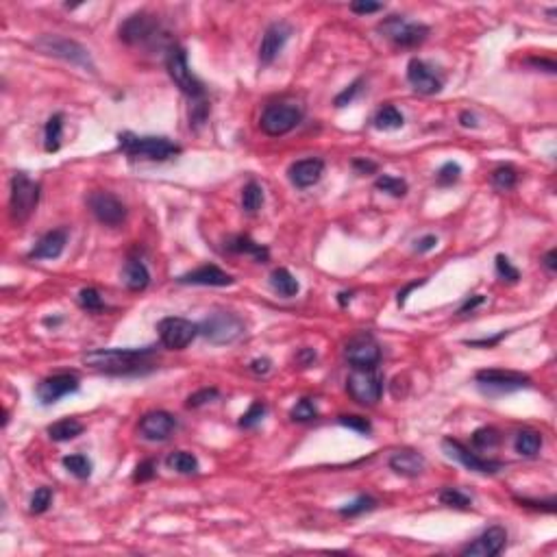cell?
I'll use <instances>...</instances> for the list:
<instances>
[{
	"mask_svg": "<svg viewBox=\"0 0 557 557\" xmlns=\"http://www.w3.org/2000/svg\"><path fill=\"white\" fill-rule=\"evenodd\" d=\"M372 125L379 131H396L405 125V118L394 105H386L376 111V115L372 118Z\"/></svg>",
	"mask_w": 557,
	"mask_h": 557,
	"instance_id": "cell-30",
	"label": "cell"
},
{
	"mask_svg": "<svg viewBox=\"0 0 557 557\" xmlns=\"http://www.w3.org/2000/svg\"><path fill=\"white\" fill-rule=\"evenodd\" d=\"M374 507H376V501L372 499V496H357L353 503H346L344 507H340V514L348 516V519H355V516L372 512Z\"/></svg>",
	"mask_w": 557,
	"mask_h": 557,
	"instance_id": "cell-40",
	"label": "cell"
},
{
	"mask_svg": "<svg viewBox=\"0 0 557 557\" xmlns=\"http://www.w3.org/2000/svg\"><path fill=\"white\" fill-rule=\"evenodd\" d=\"M442 449L444 453L451 457V460L455 462H460L462 466H466L468 470L472 472H481V474H496L503 464L501 462H494V460H484V457H479L477 453H472L470 449H466L462 442H457L453 440V437H444V442H442Z\"/></svg>",
	"mask_w": 557,
	"mask_h": 557,
	"instance_id": "cell-15",
	"label": "cell"
},
{
	"mask_svg": "<svg viewBox=\"0 0 557 557\" xmlns=\"http://www.w3.org/2000/svg\"><path fill=\"white\" fill-rule=\"evenodd\" d=\"M383 5L381 3H368V0H357V3H351V11L360 13V15H368V13H376L381 11Z\"/></svg>",
	"mask_w": 557,
	"mask_h": 557,
	"instance_id": "cell-51",
	"label": "cell"
},
{
	"mask_svg": "<svg viewBox=\"0 0 557 557\" xmlns=\"http://www.w3.org/2000/svg\"><path fill=\"white\" fill-rule=\"evenodd\" d=\"M437 246V237L435 235H425L416 242V253H429Z\"/></svg>",
	"mask_w": 557,
	"mask_h": 557,
	"instance_id": "cell-52",
	"label": "cell"
},
{
	"mask_svg": "<svg viewBox=\"0 0 557 557\" xmlns=\"http://www.w3.org/2000/svg\"><path fill=\"white\" fill-rule=\"evenodd\" d=\"M118 144L120 150L127 153L133 159H146V162H168L181 153V146L174 144L168 137H137L133 133H120L118 135Z\"/></svg>",
	"mask_w": 557,
	"mask_h": 557,
	"instance_id": "cell-2",
	"label": "cell"
},
{
	"mask_svg": "<svg viewBox=\"0 0 557 557\" xmlns=\"http://www.w3.org/2000/svg\"><path fill=\"white\" fill-rule=\"evenodd\" d=\"M499 442H501V433L494 427H481L472 433V444L477 449H494L499 446Z\"/></svg>",
	"mask_w": 557,
	"mask_h": 557,
	"instance_id": "cell-37",
	"label": "cell"
},
{
	"mask_svg": "<svg viewBox=\"0 0 557 557\" xmlns=\"http://www.w3.org/2000/svg\"><path fill=\"white\" fill-rule=\"evenodd\" d=\"M198 329H201V335L211 344H231L240 335H244L246 325L237 313L216 309L198 325Z\"/></svg>",
	"mask_w": 557,
	"mask_h": 557,
	"instance_id": "cell-3",
	"label": "cell"
},
{
	"mask_svg": "<svg viewBox=\"0 0 557 557\" xmlns=\"http://www.w3.org/2000/svg\"><path fill=\"white\" fill-rule=\"evenodd\" d=\"M155 348H96L83 355V364L107 374H137L150 368Z\"/></svg>",
	"mask_w": 557,
	"mask_h": 557,
	"instance_id": "cell-1",
	"label": "cell"
},
{
	"mask_svg": "<svg viewBox=\"0 0 557 557\" xmlns=\"http://www.w3.org/2000/svg\"><path fill=\"white\" fill-rule=\"evenodd\" d=\"M374 188L386 192V194H390V196H396V198H401V196L407 194V183L403 181V178L392 176V174H381L374 181Z\"/></svg>",
	"mask_w": 557,
	"mask_h": 557,
	"instance_id": "cell-35",
	"label": "cell"
},
{
	"mask_svg": "<svg viewBox=\"0 0 557 557\" xmlns=\"http://www.w3.org/2000/svg\"><path fill=\"white\" fill-rule=\"evenodd\" d=\"M337 423H340L342 427H348V429L357 431V433H364V435H368L372 431L370 421H368V418H364V416H340V418H337Z\"/></svg>",
	"mask_w": 557,
	"mask_h": 557,
	"instance_id": "cell-46",
	"label": "cell"
},
{
	"mask_svg": "<svg viewBox=\"0 0 557 557\" xmlns=\"http://www.w3.org/2000/svg\"><path fill=\"white\" fill-rule=\"evenodd\" d=\"M514 446H516V453L523 457H535L542 449V435L535 429H523L516 433Z\"/></svg>",
	"mask_w": 557,
	"mask_h": 557,
	"instance_id": "cell-28",
	"label": "cell"
},
{
	"mask_svg": "<svg viewBox=\"0 0 557 557\" xmlns=\"http://www.w3.org/2000/svg\"><path fill=\"white\" fill-rule=\"evenodd\" d=\"M460 176H462L460 164L446 162L440 170H437V183H440V185H453V183L460 181Z\"/></svg>",
	"mask_w": 557,
	"mask_h": 557,
	"instance_id": "cell-45",
	"label": "cell"
},
{
	"mask_svg": "<svg viewBox=\"0 0 557 557\" xmlns=\"http://www.w3.org/2000/svg\"><path fill=\"white\" fill-rule=\"evenodd\" d=\"M516 501H519L521 505H525V507H535V509H544V512H549V514H553V512H555V499H549L547 503L529 501V499H516Z\"/></svg>",
	"mask_w": 557,
	"mask_h": 557,
	"instance_id": "cell-53",
	"label": "cell"
},
{
	"mask_svg": "<svg viewBox=\"0 0 557 557\" xmlns=\"http://www.w3.org/2000/svg\"><path fill=\"white\" fill-rule=\"evenodd\" d=\"M122 283L131 292H142L150 283V272L142 260H129L122 268Z\"/></svg>",
	"mask_w": 557,
	"mask_h": 557,
	"instance_id": "cell-25",
	"label": "cell"
},
{
	"mask_svg": "<svg viewBox=\"0 0 557 557\" xmlns=\"http://www.w3.org/2000/svg\"><path fill=\"white\" fill-rule=\"evenodd\" d=\"M78 386H81V383H78V379L74 374L59 372V374L46 376L44 381H39L37 388H35V394H37V401L42 405H52L59 399H64V396L76 392Z\"/></svg>",
	"mask_w": 557,
	"mask_h": 557,
	"instance_id": "cell-16",
	"label": "cell"
},
{
	"mask_svg": "<svg viewBox=\"0 0 557 557\" xmlns=\"http://www.w3.org/2000/svg\"><path fill=\"white\" fill-rule=\"evenodd\" d=\"M362 85H364V81H362V78H357V81L351 83L342 94H337L335 96V107H346V105H351L355 101V96L362 92Z\"/></svg>",
	"mask_w": 557,
	"mask_h": 557,
	"instance_id": "cell-49",
	"label": "cell"
},
{
	"mask_svg": "<svg viewBox=\"0 0 557 557\" xmlns=\"http://www.w3.org/2000/svg\"><path fill=\"white\" fill-rule=\"evenodd\" d=\"M266 411H268L266 403L255 401V403L242 414V418H240V427H242V429H255L257 425H260V423L264 421Z\"/></svg>",
	"mask_w": 557,
	"mask_h": 557,
	"instance_id": "cell-39",
	"label": "cell"
},
{
	"mask_svg": "<svg viewBox=\"0 0 557 557\" xmlns=\"http://www.w3.org/2000/svg\"><path fill=\"white\" fill-rule=\"evenodd\" d=\"M83 429V423H78L76 418H64V421H57L48 427V435L55 442H68L74 440L76 435H81Z\"/></svg>",
	"mask_w": 557,
	"mask_h": 557,
	"instance_id": "cell-29",
	"label": "cell"
},
{
	"mask_svg": "<svg viewBox=\"0 0 557 557\" xmlns=\"http://www.w3.org/2000/svg\"><path fill=\"white\" fill-rule=\"evenodd\" d=\"M484 301H486V296H484V294H477V296L468 298V301L460 307V311H457V313L464 316V313H468V311H474L479 305H484Z\"/></svg>",
	"mask_w": 557,
	"mask_h": 557,
	"instance_id": "cell-54",
	"label": "cell"
},
{
	"mask_svg": "<svg viewBox=\"0 0 557 557\" xmlns=\"http://www.w3.org/2000/svg\"><path fill=\"white\" fill-rule=\"evenodd\" d=\"M423 283H425V281H416V283H409V285H407V288H405L403 292H399V305L403 307V305H405V301H407V294H409V292H411L414 288H418V285H423Z\"/></svg>",
	"mask_w": 557,
	"mask_h": 557,
	"instance_id": "cell-61",
	"label": "cell"
},
{
	"mask_svg": "<svg viewBox=\"0 0 557 557\" xmlns=\"http://www.w3.org/2000/svg\"><path fill=\"white\" fill-rule=\"evenodd\" d=\"M290 35H292V29L285 22H274L266 29V33L262 37V46H260V64L262 66H270L274 62L278 52L283 50Z\"/></svg>",
	"mask_w": 557,
	"mask_h": 557,
	"instance_id": "cell-20",
	"label": "cell"
},
{
	"mask_svg": "<svg viewBox=\"0 0 557 557\" xmlns=\"http://www.w3.org/2000/svg\"><path fill=\"white\" fill-rule=\"evenodd\" d=\"M35 48L44 55L64 59V62H70L74 66H81V68H87L94 72V64H92V57H90L87 48L81 46L78 42H74V39H68L62 35H42V37L35 39Z\"/></svg>",
	"mask_w": 557,
	"mask_h": 557,
	"instance_id": "cell-4",
	"label": "cell"
},
{
	"mask_svg": "<svg viewBox=\"0 0 557 557\" xmlns=\"http://www.w3.org/2000/svg\"><path fill=\"white\" fill-rule=\"evenodd\" d=\"M87 205H90L96 220L107 225V227L122 225L125 218H127V207L122 205V201L109 192H92L87 196Z\"/></svg>",
	"mask_w": 557,
	"mask_h": 557,
	"instance_id": "cell-14",
	"label": "cell"
},
{
	"mask_svg": "<svg viewBox=\"0 0 557 557\" xmlns=\"http://www.w3.org/2000/svg\"><path fill=\"white\" fill-rule=\"evenodd\" d=\"M407 81L418 94H437L442 90V78L435 74L431 66H427L423 59H411L407 64Z\"/></svg>",
	"mask_w": 557,
	"mask_h": 557,
	"instance_id": "cell-19",
	"label": "cell"
},
{
	"mask_svg": "<svg viewBox=\"0 0 557 557\" xmlns=\"http://www.w3.org/2000/svg\"><path fill=\"white\" fill-rule=\"evenodd\" d=\"M270 285H272V290L278 296H283V298H292V296L298 294V290H301V285H298V281H296V276L288 268H276V270H272V274H270Z\"/></svg>",
	"mask_w": 557,
	"mask_h": 557,
	"instance_id": "cell-27",
	"label": "cell"
},
{
	"mask_svg": "<svg viewBox=\"0 0 557 557\" xmlns=\"http://www.w3.org/2000/svg\"><path fill=\"white\" fill-rule=\"evenodd\" d=\"M157 331H159L162 344L170 351H183L185 346L192 344L194 337L201 333L196 323L185 320V318H174V316L164 318V320L157 325Z\"/></svg>",
	"mask_w": 557,
	"mask_h": 557,
	"instance_id": "cell-13",
	"label": "cell"
},
{
	"mask_svg": "<svg viewBox=\"0 0 557 557\" xmlns=\"http://www.w3.org/2000/svg\"><path fill=\"white\" fill-rule=\"evenodd\" d=\"M492 183H494V188L507 192V190L516 188V183H519V172H516L512 166H501V168H496L492 172Z\"/></svg>",
	"mask_w": 557,
	"mask_h": 557,
	"instance_id": "cell-38",
	"label": "cell"
},
{
	"mask_svg": "<svg viewBox=\"0 0 557 557\" xmlns=\"http://www.w3.org/2000/svg\"><path fill=\"white\" fill-rule=\"evenodd\" d=\"M118 35H120V39L129 46H142V44L155 42V39L162 35V27H159V20L155 15L142 11V13L129 15L120 24Z\"/></svg>",
	"mask_w": 557,
	"mask_h": 557,
	"instance_id": "cell-11",
	"label": "cell"
},
{
	"mask_svg": "<svg viewBox=\"0 0 557 557\" xmlns=\"http://www.w3.org/2000/svg\"><path fill=\"white\" fill-rule=\"evenodd\" d=\"M78 305H81L85 311H101L105 307L101 292L94 290V288H83L81 292H78Z\"/></svg>",
	"mask_w": 557,
	"mask_h": 557,
	"instance_id": "cell-42",
	"label": "cell"
},
{
	"mask_svg": "<svg viewBox=\"0 0 557 557\" xmlns=\"http://www.w3.org/2000/svg\"><path fill=\"white\" fill-rule=\"evenodd\" d=\"M39 203V183L31 181L24 172H17L11 178L9 209L15 223H27Z\"/></svg>",
	"mask_w": 557,
	"mask_h": 557,
	"instance_id": "cell-5",
	"label": "cell"
},
{
	"mask_svg": "<svg viewBox=\"0 0 557 557\" xmlns=\"http://www.w3.org/2000/svg\"><path fill=\"white\" fill-rule=\"evenodd\" d=\"M225 246H227V251L237 253V255H251L255 262H268V257H270V253H268L266 246L253 242L251 237H246V235H235V237H231V240H227Z\"/></svg>",
	"mask_w": 557,
	"mask_h": 557,
	"instance_id": "cell-26",
	"label": "cell"
},
{
	"mask_svg": "<svg viewBox=\"0 0 557 557\" xmlns=\"http://www.w3.org/2000/svg\"><path fill=\"white\" fill-rule=\"evenodd\" d=\"M313 362H316V351H313V348H303L301 353L296 355V364H298V366H303V368L311 366Z\"/></svg>",
	"mask_w": 557,
	"mask_h": 557,
	"instance_id": "cell-55",
	"label": "cell"
},
{
	"mask_svg": "<svg viewBox=\"0 0 557 557\" xmlns=\"http://www.w3.org/2000/svg\"><path fill=\"white\" fill-rule=\"evenodd\" d=\"M542 264H544V268H547L549 272H557V251H555V248H551V251L544 255Z\"/></svg>",
	"mask_w": 557,
	"mask_h": 557,
	"instance_id": "cell-60",
	"label": "cell"
},
{
	"mask_svg": "<svg viewBox=\"0 0 557 557\" xmlns=\"http://www.w3.org/2000/svg\"><path fill=\"white\" fill-rule=\"evenodd\" d=\"M62 135H64V115L55 113L48 118L44 129V148L48 153H57L59 146H62Z\"/></svg>",
	"mask_w": 557,
	"mask_h": 557,
	"instance_id": "cell-31",
	"label": "cell"
},
{
	"mask_svg": "<svg viewBox=\"0 0 557 557\" xmlns=\"http://www.w3.org/2000/svg\"><path fill=\"white\" fill-rule=\"evenodd\" d=\"M270 366H272L270 360H266V357H264V360H253L248 368H251L255 374H268V372H270Z\"/></svg>",
	"mask_w": 557,
	"mask_h": 557,
	"instance_id": "cell-57",
	"label": "cell"
},
{
	"mask_svg": "<svg viewBox=\"0 0 557 557\" xmlns=\"http://www.w3.org/2000/svg\"><path fill=\"white\" fill-rule=\"evenodd\" d=\"M353 168H355L357 172L366 174V172H374V170H376V164H374V162H368V159H355V162H353Z\"/></svg>",
	"mask_w": 557,
	"mask_h": 557,
	"instance_id": "cell-58",
	"label": "cell"
},
{
	"mask_svg": "<svg viewBox=\"0 0 557 557\" xmlns=\"http://www.w3.org/2000/svg\"><path fill=\"white\" fill-rule=\"evenodd\" d=\"M218 396H220V392H218L216 388H205V390H198L194 394L188 396V407H201V405H207L211 401H216Z\"/></svg>",
	"mask_w": 557,
	"mask_h": 557,
	"instance_id": "cell-47",
	"label": "cell"
},
{
	"mask_svg": "<svg viewBox=\"0 0 557 557\" xmlns=\"http://www.w3.org/2000/svg\"><path fill=\"white\" fill-rule=\"evenodd\" d=\"M264 205V190L260 183H246L244 190H242V209L248 211V213H255L257 209H262Z\"/></svg>",
	"mask_w": 557,
	"mask_h": 557,
	"instance_id": "cell-34",
	"label": "cell"
},
{
	"mask_svg": "<svg viewBox=\"0 0 557 557\" xmlns=\"http://www.w3.org/2000/svg\"><path fill=\"white\" fill-rule=\"evenodd\" d=\"M288 174H290V181L296 188H301V190L311 188V185H316L323 178V174H325V162H323V159H316V157L301 159V162H296V164L290 166Z\"/></svg>",
	"mask_w": 557,
	"mask_h": 557,
	"instance_id": "cell-22",
	"label": "cell"
},
{
	"mask_svg": "<svg viewBox=\"0 0 557 557\" xmlns=\"http://www.w3.org/2000/svg\"><path fill=\"white\" fill-rule=\"evenodd\" d=\"M52 503V490L42 486V488H37L31 496V512L33 514H44Z\"/></svg>",
	"mask_w": 557,
	"mask_h": 557,
	"instance_id": "cell-43",
	"label": "cell"
},
{
	"mask_svg": "<svg viewBox=\"0 0 557 557\" xmlns=\"http://www.w3.org/2000/svg\"><path fill=\"white\" fill-rule=\"evenodd\" d=\"M166 464L170 470L174 472H181V474H194L198 472V460L188 453V451H174L166 457Z\"/></svg>",
	"mask_w": 557,
	"mask_h": 557,
	"instance_id": "cell-32",
	"label": "cell"
},
{
	"mask_svg": "<svg viewBox=\"0 0 557 557\" xmlns=\"http://www.w3.org/2000/svg\"><path fill=\"white\" fill-rule=\"evenodd\" d=\"M460 120H462V127H477V120H474V115L472 113H468V111H464L462 115H460Z\"/></svg>",
	"mask_w": 557,
	"mask_h": 557,
	"instance_id": "cell-62",
	"label": "cell"
},
{
	"mask_svg": "<svg viewBox=\"0 0 557 557\" xmlns=\"http://www.w3.org/2000/svg\"><path fill=\"white\" fill-rule=\"evenodd\" d=\"M290 416H292V421H296V423H309V421H316V418H318V409H316L313 401L301 399L292 407Z\"/></svg>",
	"mask_w": 557,
	"mask_h": 557,
	"instance_id": "cell-41",
	"label": "cell"
},
{
	"mask_svg": "<svg viewBox=\"0 0 557 557\" xmlns=\"http://www.w3.org/2000/svg\"><path fill=\"white\" fill-rule=\"evenodd\" d=\"M155 474H157V464L153 460H146V462H139L137 464L133 479L139 481V484H144V481H150Z\"/></svg>",
	"mask_w": 557,
	"mask_h": 557,
	"instance_id": "cell-50",
	"label": "cell"
},
{
	"mask_svg": "<svg viewBox=\"0 0 557 557\" xmlns=\"http://www.w3.org/2000/svg\"><path fill=\"white\" fill-rule=\"evenodd\" d=\"M440 503L446 507H453V509H468L472 505V499L457 488H444L440 492Z\"/></svg>",
	"mask_w": 557,
	"mask_h": 557,
	"instance_id": "cell-36",
	"label": "cell"
},
{
	"mask_svg": "<svg viewBox=\"0 0 557 557\" xmlns=\"http://www.w3.org/2000/svg\"><path fill=\"white\" fill-rule=\"evenodd\" d=\"M66 244H68V231L66 229L48 231L46 235L39 237L37 244L33 246V251L29 253V257L31 260H57V257H62Z\"/></svg>",
	"mask_w": 557,
	"mask_h": 557,
	"instance_id": "cell-23",
	"label": "cell"
},
{
	"mask_svg": "<svg viewBox=\"0 0 557 557\" xmlns=\"http://www.w3.org/2000/svg\"><path fill=\"white\" fill-rule=\"evenodd\" d=\"M529 64L535 66V68H544V72L549 74H555V62H551V59H529Z\"/></svg>",
	"mask_w": 557,
	"mask_h": 557,
	"instance_id": "cell-59",
	"label": "cell"
},
{
	"mask_svg": "<svg viewBox=\"0 0 557 557\" xmlns=\"http://www.w3.org/2000/svg\"><path fill=\"white\" fill-rule=\"evenodd\" d=\"M64 468L74 474L76 479H87V477L92 474V462L87 460L85 455L81 453H74V455H66L64 460H62Z\"/></svg>",
	"mask_w": 557,
	"mask_h": 557,
	"instance_id": "cell-33",
	"label": "cell"
},
{
	"mask_svg": "<svg viewBox=\"0 0 557 557\" xmlns=\"http://www.w3.org/2000/svg\"><path fill=\"white\" fill-rule=\"evenodd\" d=\"M303 120V111L292 103H276L268 105L260 118V127L270 137H281L296 129Z\"/></svg>",
	"mask_w": 557,
	"mask_h": 557,
	"instance_id": "cell-9",
	"label": "cell"
},
{
	"mask_svg": "<svg viewBox=\"0 0 557 557\" xmlns=\"http://www.w3.org/2000/svg\"><path fill=\"white\" fill-rule=\"evenodd\" d=\"M207 113H209V105L205 98H196L192 109H190V125L194 127H201L205 120H207Z\"/></svg>",
	"mask_w": 557,
	"mask_h": 557,
	"instance_id": "cell-48",
	"label": "cell"
},
{
	"mask_svg": "<svg viewBox=\"0 0 557 557\" xmlns=\"http://www.w3.org/2000/svg\"><path fill=\"white\" fill-rule=\"evenodd\" d=\"M166 68H168V74H170V78L174 81V85L181 90L185 96H190L192 101L205 96L203 83L192 74V70L188 66V52H185V48H181V46H170L168 52H166Z\"/></svg>",
	"mask_w": 557,
	"mask_h": 557,
	"instance_id": "cell-6",
	"label": "cell"
},
{
	"mask_svg": "<svg viewBox=\"0 0 557 557\" xmlns=\"http://www.w3.org/2000/svg\"><path fill=\"white\" fill-rule=\"evenodd\" d=\"M507 531L503 527H488L479 538H474L470 544L462 549V555L466 557H494L505 549Z\"/></svg>",
	"mask_w": 557,
	"mask_h": 557,
	"instance_id": "cell-18",
	"label": "cell"
},
{
	"mask_svg": "<svg viewBox=\"0 0 557 557\" xmlns=\"http://www.w3.org/2000/svg\"><path fill=\"white\" fill-rule=\"evenodd\" d=\"M346 390L353 396V401L360 405H376L383 394V376L376 372V368H366V370H355L348 374L346 379Z\"/></svg>",
	"mask_w": 557,
	"mask_h": 557,
	"instance_id": "cell-7",
	"label": "cell"
},
{
	"mask_svg": "<svg viewBox=\"0 0 557 557\" xmlns=\"http://www.w3.org/2000/svg\"><path fill=\"white\" fill-rule=\"evenodd\" d=\"M176 429V418L168 411H148L137 425L139 435L148 442H164Z\"/></svg>",
	"mask_w": 557,
	"mask_h": 557,
	"instance_id": "cell-17",
	"label": "cell"
},
{
	"mask_svg": "<svg viewBox=\"0 0 557 557\" xmlns=\"http://www.w3.org/2000/svg\"><path fill=\"white\" fill-rule=\"evenodd\" d=\"M503 337H505V331L499 333V335H494V337H486V340H468L466 344L468 346H494V344H499Z\"/></svg>",
	"mask_w": 557,
	"mask_h": 557,
	"instance_id": "cell-56",
	"label": "cell"
},
{
	"mask_svg": "<svg viewBox=\"0 0 557 557\" xmlns=\"http://www.w3.org/2000/svg\"><path fill=\"white\" fill-rule=\"evenodd\" d=\"M388 466H390L396 474L409 477V479H411V477L423 474L427 462H425V457H423L421 453H416V451H411V449H401V451L392 453Z\"/></svg>",
	"mask_w": 557,
	"mask_h": 557,
	"instance_id": "cell-24",
	"label": "cell"
},
{
	"mask_svg": "<svg viewBox=\"0 0 557 557\" xmlns=\"http://www.w3.org/2000/svg\"><path fill=\"white\" fill-rule=\"evenodd\" d=\"M477 383L486 394H509L516 390H523L531 386V379L523 372L516 370H499V368H488V370H479L474 374Z\"/></svg>",
	"mask_w": 557,
	"mask_h": 557,
	"instance_id": "cell-10",
	"label": "cell"
},
{
	"mask_svg": "<svg viewBox=\"0 0 557 557\" xmlns=\"http://www.w3.org/2000/svg\"><path fill=\"white\" fill-rule=\"evenodd\" d=\"M351 301V294H346V292H342L340 294V305H346Z\"/></svg>",
	"mask_w": 557,
	"mask_h": 557,
	"instance_id": "cell-63",
	"label": "cell"
},
{
	"mask_svg": "<svg viewBox=\"0 0 557 557\" xmlns=\"http://www.w3.org/2000/svg\"><path fill=\"white\" fill-rule=\"evenodd\" d=\"M181 285H209V288H225V285H233L235 278L231 274H227L225 270H220L218 266H201L196 270H190L185 274H181L176 278Z\"/></svg>",
	"mask_w": 557,
	"mask_h": 557,
	"instance_id": "cell-21",
	"label": "cell"
},
{
	"mask_svg": "<svg viewBox=\"0 0 557 557\" xmlns=\"http://www.w3.org/2000/svg\"><path fill=\"white\" fill-rule=\"evenodd\" d=\"M379 33L388 37L390 42H394L401 48H414L418 44H423L429 37V27L421 22H409V20L401 15H390L388 20L379 24Z\"/></svg>",
	"mask_w": 557,
	"mask_h": 557,
	"instance_id": "cell-8",
	"label": "cell"
},
{
	"mask_svg": "<svg viewBox=\"0 0 557 557\" xmlns=\"http://www.w3.org/2000/svg\"><path fill=\"white\" fill-rule=\"evenodd\" d=\"M344 357L355 370L376 368V364L381 360V346L370 333H360V335H353L346 342Z\"/></svg>",
	"mask_w": 557,
	"mask_h": 557,
	"instance_id": "cell-12",
	"label": "cell"
},
{
	"mask_svg": "<svg viewBox=\"0 0 557 557\" xmlns=\"http://www.w3.org/2000/svg\"><path fill=\"white\" fill-rule=\"evenodd\" d=\"M496 274H499L503 281H507V283H516L521 278L519 268H514L505 255H496Z\"/></svg>",
	"mask_w": 557,
	"mask_h": 557,
	"instance_id": "cell-44",
	"label": "cell"
}]
</instances>
